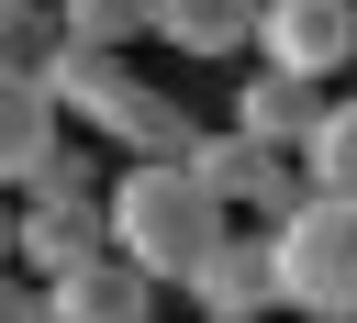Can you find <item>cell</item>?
I'll return each mask as SVG.
<instances>
[{
	"label": "cell",
	"instance_id": "6da1fadb",
	"mask_svg": "<svg viewBox=\"0 0 357 323\" xmlns=\"http://www.w3.org/2000/svg\"><path fill=\"white\" fill-rule=\"evenodd\" d=\"M223 245V212L190 189V167H112L100 178V256H123L145 290H178Z\"/></svg>",
	"mask_w": 357,
	"mask_h": 323
},
{
	"label": "cell",
	"instance_id": "7a4b0ae2",
	"mask_svg": "<svg viewBox=\"0 0 357 323\" xmlns=\"http://www.w3.org/2000/svg\"><path fill=\"white\" fill-rule=\"evenodd\" d=\"M268 301L301 323H357V200H290L268 223Z\"/></svg>",
	"mask_w": 357,
	"mask_h": 323
},
{
	"label": "cell",
	"instance_id": "52a82bcc",
	"mask_svg": "<svg viewBox=\"0 0 357 323\" xmlns=\"http://www.w3.org/2000/svg\"><path fill=\"white\" fill-rule=\"evenodd\" d=\"M33 323H156V290L123 256H89V267H67V278L33 290Z\"/></svg>",
	"mask_w": 357,
	"mask_h": 323
},
{
	"label": "cell",
	"instance_id": "7c38bea8",
	"mask_svg": "<svg viewBox=\"0 0 357 323\" xmlns=\"http://www.w3.org/2000/svg\"><path fill=\"white\" fill-rule=\"evenodd\" d=\"M45 145H56V111H45V89L0 67V189H22V167H33Z\"/></svg>",
	"mask_w": 357,
	"mask_h": 323
},
{
	"label": "cell",
	"instance_id": "8fae6325",
	"mask_svg": "<svg viewBox=\"0 0 357 323\" xmlns=\"http://www.w3.org/2000/svg\"><path fill=\"white\" fill-rule=\"evenodd\" d=\"M67 56H134L145 45V0H45Z\"/></svg>",
	"mask_w": 357,
	"mask_h": 323
},
{
	"label": "cell",
	"instance_id": "5b68a950",
	"mask_svg": "<svg viewBox=\"0 0 357 323\" xmlns=\"http://www.w3.org/2000/svg\"><path fill=\"white\" fill-rule=\"evenodd\" d=\"M178 301H190V323H268L279 301H268V234L257 223H223V245L178 278Z\"/></svg>",
	"mask_w": 357,
	"mask_h": 323
},
{
	"label": "cell",
	"instance_id": "e0dca14e",
	"mask_svg": "<svg viewBox=\"0 0 357 323\" xmlns=\"http://www.w3.org/2000/svg\"><path fill=\"white\" fill-rule=\"evenodd\" d=\"M268 323H279V312H268Z\"/></svg>",
	"mask_w": 357,
	"mask_h": 323
},
{
	"label": "cell",
	"instance_id": "9c48e42d",
	"mask_svg": "<svg viewBox=\"0 0 357 323\" xmlns=\"http://www.w3.org/2000/svg\"><path fill=\"white\" fill-rule=\"evenodd\" d=\"M145 33L178 45V56H245L257 0H145Z\"/></svg>",
	"mask_w": 357,
	"mask_h": 323
},
{
	"label": "cell",
	"instance_id": "3957f363",
	"mask_svg": "<svg viewBox=\"0 0 357 323\" xmlns=\"http://www.w3.org/2000/svg\"><path fill=\"white\" fill-rule=\"evenodd\" d=\"M178 167H190V189H201V200H212L223 223H257V234H268V223H279V212L301 200L290 156H279V145H257V134H234V123H201Z\"/></svg>",
	"mask_w": 357,
	"mask_h": 323
},
{
	"label": "cell",
	"instance_id": "8992f818",
	"mask_svg": "<svg viewBox=\"0 0 357 323\" xmlns=\"http://www.w3.org/2000/svg\"><path fill=\"white\" fill-rule=\"evenodd\" d=\"M100 256V200H11V278L45 290Z\"/></svg>",
	"mask_w": 357,
	"mask_h": 323
},
{
	"label": "cell",
	"instance_id": "30bf717a",
	"mask_svg": "<svg viewBox=\"0 0 357 323\" xmlns=\"http://www.w3.org/2000/svg\"><path fill=\"white\" fill-rule=\"evenodd\" d=\"M312 100H324V89H301V78H268V67H257V78L234 89V111H223V123L290 156V145H301V123H312Z\"/></svg>",
	"mask_w": 357,
	"mask_h": 323
},
{
	"label": "cell",
	"instance_id": "5bb4252c",
	"mask_svg": "<svg viewBox=\"0 0 357 323\" xmlns=\"http://www.w3.org/2000/svg\"><path fill=\"white\" fill-rule=\"evenodd\" d=\"M0 323H33V290H22L11 267H0Z\"/></svg>",
	"mask_w": 357,
	"mask_h": 323
},
{
	"label": "cell",
	"instance_id": "2e32d148",
	"mask_svg": "<svg viewBox=\"0 0 357 323\" xmlns=\"http://www.w3.org/2000/svg\"><path fill=\"white\" fill-rule=\"evenodd\" d=\"M0 11H45V0H0Z\"/></svg>",
	"mask_w": 357,
	"mask_h": 323
},
{
	"label": "cell",
	"instance_id": "ba28073f",
	"mask_svg": "<svg viewBox=\"0 0 357 323\" xmlns=\"http://www.w3.org/2000/svg\"><path fill=\"white\" fill-rule=\"evenodd\" d=\"M290 178L312 189V200H357V111L324 89L312 100V123H301V145H290Z\"/></svg>",
	"mask_w": 357,
	"mask_h": 323
},
{
	"label": "cell",
	"instance_id": "4fadbf2b",
	"mask_svg": "<svg viewBox=\"0 0 357 323\" xmlns=\"http://www.w3.org/2000/svg\"><path fill=\"white\" fill-rule=\"evenodd\" d=\"M11 200H100V156H89L78 134H56V145L22 167V189H11Z\"/></svg>",
	"mask_w": 357,
	"mask_h": 323
},
{
	"label": "cell",
	"instance_id": "9a60e30c",
	"mask_svg": "<svg viewBox=\"0 0 357 323\" xmlns=\"http://www.w3.org/2000/svg\"><path fill=\"white\" fill-rule=\"evenodd\" d=\"M0 267H11V189H0Z\"/></svg>",
	"mask_w": 357,
	"mask_h": 323
},
{
	"label": "cell",
	"instance_id": "277c9868",
	"mask_svg": "<svg viewBox=\"0 0 357 323\" xmlns=\"http://www.w3.org/2000/svg\"><path fill=\"white\" fill-rule=\"evenodd\" d=\"M245 56H257L268 78L335 89V78H346V56H357V0H257Z\"/></svg>",
	"mask_w": 357,
	"mask_h": 323
}]
</instances>
